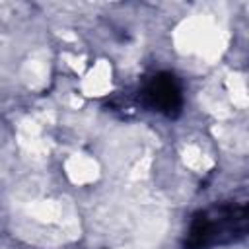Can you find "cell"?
<instances>
[{"mask_svg":"<svg viewBox=\"0 0 249 249\" xmlns=\"http://www.w3.org/2000/svg\"><path fill=\"white\" fill-rule=\"evenodd\" d=\"M247 222V212L245 208H235V206H222L214 210V214H200L195 218L189 239H187V249H204L226 235L231 239L235 231H243Z\"/></svg>","mask_w":249,"mask_h":249,"instance_id":"6da1fadb","label":"cell"},{"mask_svg":"<svg viewBox=\"0 0 249 249\" xmlns=\"http://www.w3.org/2000/svg\"><path fill=\"white\" fill-rule=\"evenodd\" d=\"M146 97L158 111L175 115L181 107V89L173 74H158L146 88Z\"/></svg>","mask_w":249,"mask_h":249,"instance_id":"7a4b0ae2","label":"cell"}]
</instances>
